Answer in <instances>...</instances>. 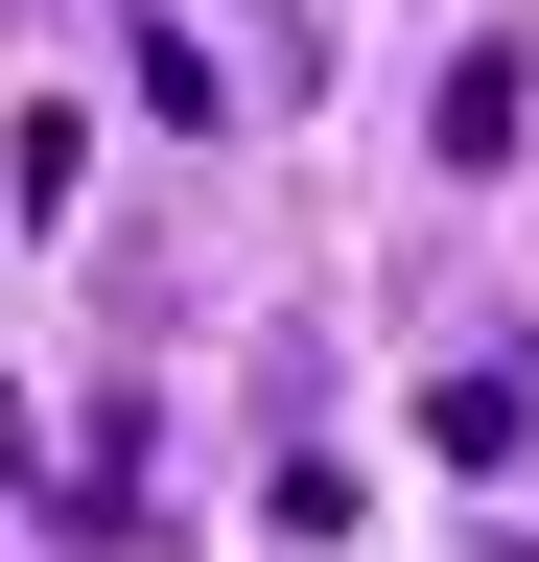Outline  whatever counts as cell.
Masks as SVG:
<instances>
[{"mask_svg": "<svg viewBox=\"0 0 539 562\" xmlns=\"http://www.w3.org/2000/svg\"><path fill=\"white\" fill-rule=\"evenodd\" d=\"M469 562H539V539H469Z\"/></svg>", "mask_w": 539, "mask_h": 562, "instance_id": "3957f363", "label": "cell"}, {"mask_svg": "<svg viewBox=\"0 0 539 562\" xmlns=\"http://www.w3.org/2000/svg\"><path fill=\"white\" fill-rule=\"evenodd\" d=\"M423 446H446V469H516V446H539V375H423Z\"/></svg>", "mask_w": 539, "mask_h": 562, "instance_id": "7a4b0ae2", "label": "cell"}, {"mask_svg": "<svg viewBox=\"0 0 539 562\" xmlns=\"http://www.w3.org/2000/svg\"><path fill=\"white\" fill-rule=\"evenodd\" d=\"M516 117H539V47H446V94H423V165H516Z\"/></svg>", "mask_w": 539, "mask_h": 562, "instance_id": "6da1fadb", "label": "cell"}]
</instances>
